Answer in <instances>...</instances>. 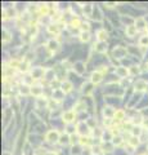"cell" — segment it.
Returning a JSON list of instances; mask_svg holds the SVG:
<instances>
[{
	"mask_svg": "<svg viewBox=\"0 0 148 155\" xmlns=\"http://www.w3.org/2000/svg\"><path fill=\"white\" fill-rule=\"evenodd\" d=\"M59 138H61V137H59V132L55 129L49 131L45 135V140L48 142H50V144H57V142H59Z\"/></svg>",
	"mask_w": 148,
	"mask_h": 155,
	"instance_id": "cell-1",
	"label": "cell"
},
{
	"mask_svg": "<svg viewBox=\"0 0 148 155\" xmlns=\"http://www.w3.org/2000/svg\"><path fill=\"white\" fill-rule=\"evenodd\" d=\"M76 118V112L73 110H68V111H64L63 115H62V119H63L64 123H72Z\"/></svg>",
	"mask_w": 148,
	"mask_h": 155,
	"instance_id": "cell-2",
	"label": "cell"
},
{
	"mask_svg": "<svg viewBox=\"0 0 148 155\" xmlns=\"http://www.w3.org/2000/svg\"><path fill=\"white\" fill-rule=\"evenodd\" d=\"M102 79H103V74L100 73V71H94L90 76V83H93V84H99V83L102 82Z\"/></svg>",
	"mask_w": 148,
	"mask_h": 155,
	"instance_id": "cell-3",
	"label": "cell"
},
{
	"mask_svg": "<svg viewBox=\"0 0 148 155\" xmlns=\"http://www.w3.org/2000/svg\"><path fill=\"white\" fill-rule=\"evenodd\" d=\"M73 70H75L79 75H82V74L85 73V64L84 62H80V61L75 62V65H73Z\"/></svg>",
	"mask_w": 148,
	"mask_h": 155,
	"instance_id": "cell-4",
	"label": "cell"
},
{
	"mask_svg": "<svg viewBox=\"0 0 148 155\" xmlns=\"http://www.w3.org/2000/svg\"><path fill=\"white\" fill-rule=\"evenodd\" d=\"M46 47H48V49L50 50L52 53L57 52V50L59 49V43L57 40H49L48 44H46Z\"/></svg>",
	"mask_w": 148,
	"mask_h": 155,
	"instance_id": "cell-5",
	"label": "cell"
},
{
	"mask_svg": "<svg viewBox=\"0 0 148 155\" xmlns=\"http://www.w3.org/2000/svg\"><path fill=\"white\" fill-rule=\"evenodd\" d=\"M134 26L138 30H142V29H144L147 26V22H146V20H144L143 17H138V18L134 21Z\"/></svg>",
	"mask_w": 148,
	"mask_h": 155,
	"instance_id": "cell-6",
	"label": "cell"
},
{
	"mask_svg": "<svg viewBox=\"0 0 148 155\" xmlns=\"http://www.w3.org/2000/svg\"><path fill=\"white\" fill-rule=\"evenodd\" d=\"M44 75H45V70L41 67H36L32 71V78H34V79H39V78H43Z\"/></svg>",
	"mask_w": 148,
	"mask_h": 155,
	"instance_id": "cell-7",
	"label": "cell"
},
{
	"mask_svg": "<svg viewBox=\"0 0 148 155\" xmlns=\"http://www.w3.org/2000/svg\"><path fill=\"white\" fill-rule=\"evenodd\" d=\"M77 129H79V133H81V135H86V133H89V127L88 124H85L84 121H80V123H77Z\"/></svg>",
	"mask_w": 148,
	"mask_h": 155,
	"instance_id": "cell-8",
	"label": "cell"
},
{
	"mask_svg": "<svg viewBox=\"0 0 148 155\" xmlns=\"http://www.w3.org/2000/svg\"><path fill=\"white\" fill-rule=\"evenodd\" d=\"M125 54H126V49L122 48V47H116L113 50V56L117 58H122Z\"/></svg>",
	"mask_w": 148,
	"mask_h": 155,
	"instance_id": "cell-9",
	"label": "cell"
},
{
	"mask_svg": "<svg viewBox=\"0 0 148 155\" xmlns=\"http://www.w3.org/2000/svg\"><path fill=\"white\" fill-rule=\"evenodd\" d=\"M61 91L63 93H68V92L72 91V83L70 82H62L61 83Z\"/></svg>",
	"mask_w": 148,
	"mask_h": 155,
	"instance_id": "cell-10",
	"label": "cell"
},
{
	"mask_svg": "<svg viewBox=\"0 0 148 155\" xmlns=\"http://www.w3.org/2000/svg\"><path fill=\"white\" fill-rule=\"evenodd\" d=\"M115 112H116V111H115L112 107H109V106L104 107V110H103V114H104L106 119H112V118H115Z\"/></svg>",
	"mask_w": 148,
	"mask_h": 155,
	"instance_id": "cell-11",
	"label": "cell"
},
{
	"mask_svg": "<svg viewBox=\"0 0 148 155\" xmlns=\"http://www.w3.org/2000/svg\"><path fill=\"white\" fill-rule=\"evenodd\" d=\"M97 39H98V41H100V43H104L106 39H107V31L106 30H99L97 32Z\"/></svg>",
	"mask_w": 148,
	"mask_h": 155,
	"instance_id": "cell-12",
	"label": "cell"
},
{
	"mask_svg": "<svg viewBox=\"0 0 148 155\" xmlns=\"http://www.w3.org/2000/svg\"><path fill=\"white\" fill-rule=\"evenodd\" d=\"M137 27H135L134 25H130V26H126V30H125V32H126V35L130 38H133L135 34H137Z\"/></svg>",
	"mask_w": 148,
	"mask_h": 155,
	"instance_id": "cell-13",
	"label": "cell"
},
{
	"mask_svg": "<svg viewBox=\"0 0 148 155\" xmlns=\"http://www.w3.org/2000/svg\"><path fill=\"white\" fill-rule=\"evenodd\" d=\"M135 89H137L138 92L146 91V89H147V83L144 82V80H138V82L135 83Z\"/></svg>",
	"mask_w": 148,
	"mask_h": 155,
	"instance_id": "cell-14",
	"label": "cell"
},
{
	"mask_svg": "<svg viewBox=\"0 0 148 155\" xmlns=\"http://www.w3.org/2000/svg\"><path fill=\"white\" fill-rule=\"evenodd\" d=\"M94 49H95L97 52H99V53H104L106 50H107V45H106L104 43H100V41H98V43L94 45Z\"/></svg>",
	"mask_w": 148,
	"mask_h": 155,
	"instance_id": "cell-15",
	"label": "cell"
},
{
	"mask_svg": "<svg viewBox=\"0 0 148 155\" xmlns=\"http://www.w3.org/2000/svg\"><path fill=\"white\" fill-rule=\"evenodd\" d=\"M116 74L120 78H125L129 74V70H128V68H125V67H121L120 66V67H116Z\"/></svg>",
	"mask_w": 148,
	"mask_h": 155,
	"instance_id": "cell-16",
	"label": "cell"
},
{
	"mask_svg": "<svg viewBox=\"0 0 148 155\" xmlns=\"http://www.w3.org/2000/svg\"><path fill=\"white\" fill-rule=\"evenodd\" d=\"M4 115H5V119H4V127H7L8 126V123H9V120L12 118H13V114H12V111H10V109H7L4 111Z\"/></svg>",
	"mask_w": 148,
	"mask_h": 155,
	"instance_id": "cell-17",
	"label": "cell"
},
{
	"mask_svg": "<svg viewBox=\"0 0 148 155\" xmlns=\"http://www.w3.org/2000/svg\"><path fill=\"white\" fill-rule=\"evenodd\" d=\"M93 83H85V84H82V92H84L85 94H90L91 91H93Z\"/></svg>",
	"mask_w": 148,
	"mask_h": 155,
	"instance_id": "cell-18",
	"label": "cell"
},
{
	"mask_svg": "<svg viewBox=\"0 0 148 155\" xmlns=\"http://www.w3.org/2000/svg\"><path fill=\"white\" fill-rule=\"evenodd\" d=\"M12 40V35L9 31H7V30H4L3 31V43H9Z\"/></svg>",
	"mask_w": 148,
	"mask_h": 155,
	"instance_id": "cell-19",
	"label": "cell"
},
{
	"mask_svg": "<svg viewBox=\"0 0 148 155\" xmlns=\"http://www.w3.org/2000/svg\"><path fill=\"white\" fill-rule=\"evenodd\" d=\"M48 31L50 32V34H54V35L59 34V27H58V25H49V26H48Z\"/></svg>",
	"mask_w": 148,
	"mask_h": 155,
	"instance_id": "cell-20",
	"label": "cell"
},
{
	"mask_svg": "<svg viewBox=\"0 0 148 155\" xmlns=\"http://www.w3.org/2000/svg\"><path fill=\"white\" fill-rule=\"evenodd\" d=\"M124 118H125V111H124V110H116L115 119H116V120H122Z\"/></svg>",
	"mask_w": 148,
	"mask_h": 155,
	"instance_id": "cell-21",
	"label": "cell"
},
{
	"mask_svg": "<svg viewBox=\"0 0 148 155\" xmlns=\"http://www.w3.org/2000/svg\"><path fill=\"white\" fill-rule=\"evenodd\" d=\"M139 45L140 47H148V35H143V36H140L139 39Z\"/></svg>",
	"mask_w": 148,
	"mask_h": 155,
	"instance_id": "cell-22",
	"label": "cell"
},
{
	"mask_svg": "<svg viewBox=\"0 0 148 155\" xmlns=\"http://www.w3.org/2000/svg\"><path fill=\"white\" fill-rule=\"evenodd\" d=\"M41 93H43V89H41V87H31V94H35V96L40 97Z\"/></svg>",
	"mask_w": 148,
	"mask_h": 155,
	"instance_id": "cell-23",
	"label": "cell"
},
{
	"mask_svg": "<svg viewBox=\"0 0 148 155\" xmlns=\"http://www.w3.org/2000/svg\"><path fill=\"white\" fill-rule=\"evenodd\" d=\"M89 39H90L89 32H86V31H81V32H80V40H81V41L86 43V41H89Z\"/></svg>",
	"mask_w": 148,
	"mask_h": 155,
	"instance_id": "cell-24",
	"label": "cell"
},
{
	"mask_svg": "<svg viewBox=\"0 0 148 155\" xmlns=\"http://www.w3.org/2000/svg\"><path fill=\"white\" fill-rule=\"evenodd\" d=\"M129 145L131 146V147H137V146L139 145V137H135V136H133L129 140Z\"/></svg>",
	"mask_w": 148,
	"mask_h": 155,
	"instance_id": "cell-25",
	"label": "cell"
},
{
	"mask_svg": "<svg viewBox=\"0 0 148 155\" xmlns=\"http://www.w3.org/2000/svg\"><path fill=\"white\" fill-rule=\"evenodd\" d=\"M112 144H113V145H116V146H120L121 144H122V138H121L120 136L113 137V138H112Z\"/></svg>",
	"mask_w": 148,
	"mask_h": 155,
	"instance_id": "cell-26",
	"label": "cell"
},
{
	"mask_svg": "<svg viewBox=\"0 0 148 155\" xmlns=\"http://www.w3.org/2000/svg\"><path fill=\"white\" fill-rule=\"evenodd\" d=\"M142 133V128L140 127H133V136L139 137Z\"/></svg>",
	"mask_w": 148,
	"mask_h": 155,
	"instance_id": "cell-27",
	"label": "cell"
},
{
	"mask_svg": "<svg viewBox=\"0 0 148 155\" xmlns=\"http://www.w3.org/2000/svg\"><path fill=\"white\" fill-rule=\"evenodd\" d=\"M70 136H62L61 138H59V144L61 145H64V144H67V142H70Z\"/></svg>",
	"mask_w": 148,
	"mask_h": 155,
	"instance_id": "cell-28",
	"label": "cell"
},
{
	"mask_svg": "<svg viewBox=\"0 0 148 155\" xmlns=\"http://www.w3.org/2000/svg\"><path fill=\"white\" fill-rule=\"evenodd\" d=\"M48 5H45V4H44V5H40V13L41 14H45V16H46V14H48Z\"/></svg>",
	"mask_w": 148,
	"mask_h": 155,
	"instance_id": "cell-29",
	"label": "cell"
},
{
	"mask_svg": "<svg viewBox=\"0 0 148 155\" xmlns=\"http://www.w3.org/2000/svg\"><path fill=\"white\" fill-rule=\"evenodd\" d=\"M81 30H82V31H86V32H89V30H90V25H89L88 22L81 23Z\"/></svg>",
	"mask_w": 148,
	"mask_h": 155,
	"instance_id": "cell-30",
	"label": "cell"
},
{
	"mask_svg": "<svg viewBox=\"0 0 148 155\" xmlns=\"http://www.w3.org/2000/svg\"><path fill=\"white\" fill-rule=\"evenodd\" d=\"M80 144H81V145H88V142H89V138H88V137H80Z\"/></svg>",
	"mask_w": 148,
	"mask_h": 155,
	"instance_id": "cell-31",
	"label": "cell"
},
{
	"mask_svg": "<svg viewBox=\"0 0 148 155\" xmlns=\"http://www.w3.org/2000/svg\"><path fill=\"white\" fill-rule=\"evenodd\" d=\"M81 154V151L79 150V147H75V146H73L72 147V155H80Z\"/></svg>",
	"mask_w": 148,
	"mask_h": 155,
	"instance_id": "cell-32",
	"label": "cell"
},
{
	"mask_svg": "<svg viewBox=\"0 0 148 155\" xmlns=\"http://www.w3.org/2000/svg\"><path fill=\"white\" fill-rule=\"evenodd\" d=\"M138 73H139V68L137 66H133L130 68V74H138Z\"/></svg>",
	"mask_w": 148,
	"mask_h": 155,
	"instance_id": "cell-33",
	"label": "cell"
},
{
	"mask_svg": "<svg viewBox=\"0 0 148 155\" xmlns=\"http://www.w3.org/2000/svg\"><path fill=\"white\" fill-rule=\"evenodd\" d=\"M143 126L144 127H148V119L146 120V119H143Z\"/></svg>",
	"mask_w": 148,
	"mask_h": 155,
	"instance_id": "cell-34",
	"label": "cell"
},
{
	"mask_svg": "<svg viewBox=\"0 0 148 155\" xmlns=\"http://www.w3.org/2000/svg\"><path fill=\"white\" fill-rule=\"evenodd\" d=\"M46 155H58V154H57V153H54V151H49V153L46 154Z\"/></svg>",
	"mask_w": 148,
	"mask_h": 155,
	"instance_id": "cell-35",
	"label": "cell"
},
{
	"mask_svg": "<svg viewBox=\"0 0 148 155\" xmlns=\"http://www.w3.org/2000/svg\"><path fill=\"white\" fill-rule=\"evenodd\" d=\"M142 155H147V154H142Z\"/></svg>",
	"mask_w": 148,
	"mask_h": 155,
	"instance_id": "cell-36",
	"label": "cell"
},
{
	"mask_svg": "<svg viewBox=\"0 0 148 155\" xmlns=\"http://www.w3.org/2000/svg\"><path fill=\"white\" fill-rule=\"evenodd\" d=\"M91 155H95V154H91Z\"/></svg>",
	"mask_w": 148,
	"mask_h": 155,
	"instance_id": "cell-37",
	"label": "cell"
}]
</instances>
